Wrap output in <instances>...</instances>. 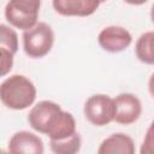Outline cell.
<instances>
[{
    "label": "cell",
    "instance_id": "obj_12",
    "mask_svg": "<svg viewBox=\"0 0 154 154\" xmlns=\"http://www.w3.org/2000/svg\"><path fill=\"white\" fill-rule=\"evenodd\" d=\"M81 143L82 140L78 132L64 140H49V147L55 154H75L81 149Z\"/></svg>",
    "mask_w": 154,
    "mask_h": 154
},
{
    "label": "cell",
    "instance_id": "obj_8",
    "mask_svg": "<svg viewBox=\"0 0 154 154\" xmlns=\"http://www.w3.org/2000/svg\"><path fill=\"white\" fill-rule=\"evenodd\" d=\"M54 10L66 17H88L96 12L100 0H52Z\"/></svg>",
    "mask_w": 154,
    "mask_h": 154
},
{
    "label": "cell",
    "instance_id": "obj_11",
    "mask_svg": "<svg viewBox=\"0 0 154 154\" xmlns=\"http://www.w3.org/2000/svg\"><path fill=\"white\" fill-rule=\"evenodd\" d=\"M153 41H154V32L146 31L137 38L136 45H135V54L137 59L147 65L154 64Z\"/></svg>",
    "mask_w": 154,
    "mask_h": 154
},
{
    "label": "cell",
    "instance_id": "obj_1",
    "mask_svg": "<svg viewBox=\"0 0 154 154\" xmlns=\"http://www.w3.org/2000/svg\"><path fill=\"white\" fill-rule=\"evenodd\" d=\"M29 125L37 132L47 135L49 140H64L72 136L76 130V120L70 112L48 100L37 102L28 114Z\"/></svg>",
    "mask_w": 154,
    "mask_h": 154
},
{
    "label": "cell",
    "instance_id": "obj_4",
    "mask_svg": "<svg viewBox=\"0 0 154 154\" xmlns=\"http://www.w3.org/2000/svg\"><path fill=\"white\" fill-rule=\"evenodd\" d=\"M41 0H10L5 6V18L14 28L28 30L37 23Z\"/></svg>",
    "mask_w": 154,
    "mask_h": 154
},
{
    "label": "cell",
    "instance_id": "obj_7",
    "mask_svg": "<svg viewBox=\"0 0 154 154\" xmlns=\"http://www.w3.org/2000/svg\"><path fill=\"white\" fill-rule=\"evenodd\" d=\"M100 47L109 53H119L125 51L132 42V36L128 29L119 25H109L103 28L97 36Z\"/></svg>",
    "mask_w": 154,
    "mask_h": 154
},
{
    "label": "cell",
    "instance_id": "obj_2",
    "mask_svg": "<svg viewBox=\"0 0 154 154\" xmlns=\"http://www.w3.org/2000/svg\"><path fill=\"white\" fill-rule=\"evenodd\" d=\"M36 88L23 75H12L0 84V101L10 109L22 111L34 103Z\"/></svg>",
    "mask_w": 154,
    "mask_h": 154
},
{
    "label": "cell",
    "instance_id": "obj_13",
    "mask_svg": "<svg viewBox=\"0 0 154 154\" xmlns=\"http://www.w3.org/2000/svg\"><path fill=\"white\" fill-rule=\"evenodd\" d=\"M0 47L8 49L13 54L18 51V35L6 24H0Z\"/></svg>",
    "mask_w": 154,
    "mask_h": 154
},
{
    "label": "cell",
    "instance_id": "obj_14",
    "mask_svg": "<svg viewBox=\"0 0 154 154\" xmlns=\"http://www.w3.org/2000/svg\"><path fill=\"white\" fill-rule=\"evenodd\" d=\"M13 53L8 49L0 47V77H4L10 73L13 66Z\"/></svg>",
    "mask_w": 154,
    "mask_h": 154
},
{
    "label": "cell",
    "instance_id": "obj_16",
    "mask_svg": "<svg viewBox=\"0 0 154 154\" xmlns=\"http://www.w3.org/2000/svg\"><path fill=\"white\" fill-rule=\"evenodd\" d=\"M105 1H107V0H100V2H105Z\"/></svg>",
    "mask_w": 154,
    "mask_h": 154
},
{
    "label": "cell",
    "instance_id": "obj_3",
    "mask_svg": "<svg viewBox=\"0 0 154 154\" xmlns=\"http://www.w3.org/2000/svg\"><path fill=\"white\" fill-rule=\"evenodd\" d=\"M54 43V32L51 25L45 22L36 23L23 32V48L26 55L34 59L47 55Z\"/></svg>",
    "mask_w": 154,
    "mask_h": 154
},
{
    "label": "cell",
    "instance_id": "obj_5",
    "mask_svg": "<svg viewBox=\"0 0 154 154\" xmlns=\"http://www.w3.org/2000/svg\"><path fill=\"white\" fill-rule=\"evenodd\" d=\"M83 112L89 123L95 126H105L113 122L114 101L105 94L91 95L87 99Z\"/></svg>",
    "mask_w": 154,
    "mask_h": 154
},
{
    "label": "cell",
    "instance_id": "obj_15",
    "mask_svg": "<svg viewBox=\"0 0 154 154\" xmlns=\"http://www.w3.org/2000/svg\"><path fill=\"white\" fill-rule=\"evenodd\" d=\"M126 4H129V5H135V6H140V5H143V4H146L147 1H149V0H124Z\"/></svg>",
    "mask_w": 154,
    "mask_h": 154
},
{
    "label": "cell",
    "instance_id": "obj_10",
    "mask_svg": "<svg viewBox=\"0 0 154 154\" xmlns=\"http://www.w3.org/2000/svg\"><path fill=\"white\" fill-rule=\"evenodd\" d=\"M135 143L132 138L125 134L118 132L113 134L109 137L105 138L99 149V154H134L135 153Z\"/></svg>",
    "mask_w": 154,
    "mask_h": 154
},
{
    "label": "cell",
    "instance_id": "obj_6",
    "mask_svg": "<svg viewBox=\"0 0 154 154\" xmlns=\"http://www.w3.org/2000/svg\"><path fill=\"white\" fill-rule=\"evenodd\" d=\"M113 101H114L113 120H116L118 124L130 125L140 118L142 113V103L135 94L122 93L118 96H116Z\"/></svg>",
    "mask_w": 154,
    "mask_h": 154
},
{
    "label": "cell",
    "instance_id": "obj_9",
    "mask_svg": "<svg viewBox=\"0 0 154 154\" xmlns=\"http://www.w3.org/2000/svg\"><path fill=\"white\" fill-rule=\"evenodd\" d=\"M8 152L11 153H25V154H42L45 152L42 140L29 131H18L16 132L8 142Z\"/></svg>",
    "mask_w": 154,
    "mask_h": 154
}]
</instances>
